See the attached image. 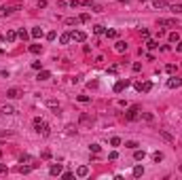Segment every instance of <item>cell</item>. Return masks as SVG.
Returning <instances> with one entry per match:
<instances>
[{
    "label": "cell",
    "mask_w": 182,
    "mask_h": 180,
    "mask_svg": "<svg viewBox=\"0 0 182 180\" xmlns=\"http://www.w3.org/2000/svg\"><path fill=\"white\" fill-rule=\"evenodd\" d=\"M125 146H127V148H133V150H136V148H138L140 144H138L136 140H127V142H125Z\"/></svg>",
    "instance_id": "cb8c5ba5"
},
{
    "label": "cell",
    "mask_w": 182,
    "mask_h": 180,
    "mask_svg": "<svg viewBox=\"0 0 182 180\" xmlns=\"http://www.w3.org/2000/svg\"><path fill=\"white\" fill-rule=\"evenodd\" d=\"M178 170H180V172H182V163H180V167H178Z\"/></svg>",
    "instance_id": "816d5d0a"
},
{
    "label": "cell",
    "mask_w": 182,
    "mask_h": 180,
    "mask_svg": "<svg viewBox=\"0 0 182 180\" xmlns=\"http://www.w3.org/2000/svg\"><path fill=\"white\" fill-rule=\"evenodd\" d=\"M55 38H57L55 32H49V34H47V40H55Z\"/></svg>",
    "instance_id": "ee69618b"
},
{
    "label": "cell",
    "mask_w": 182,
    "mask_h": 180,
    "mask_svg": "<svg viewBox=\"0 0 182 180\" xmlns=\"http://www.w3.org/2000/svg\"><path fill=\"white\" fill-rule=\"evenodd\" d=\"M72 40L85 42V40H87V34H85V32H81V30H74V32H72Z\"/></svg>",
    "instance_id": "277c9868"
},
{
    "label": "cell",
    "mask_w": 182,
    "mask_h": 180,
    "mask_svg": "<svg viewBox=\"0 0 182 180\" xmlns=\"http://www.w3.org/2000/svg\"><path fill=\"white\" fill-rule=\"evenodd\" d=\"M19 161H21V163H30V161H32V157H30V155H23Z\"/></svg>",
    "instance_id": "7bdbcfd3"
},
{
    "label": "cell",
    "mask_w": 182,
    "mask_h": 180,
    "mask_svg": "<svg viewBox=\"0 0 182 180\" xmlns=\"http://www.w3.org/2000/svg\"><path fill=\"white\" fill-rule=\"evenodd\" d=\"M110 144H112V146H121V138H116V136H114V138L110 140Z\"/></svg>",
    "instance_id": "f35d334b"
},
{
    "label": "cell",
    "mask_w": 182,
    "mask_h": 180,
    "mask_svg": "<svg viewBox=\"0 0 182 180\" xmlns=\"http://www.w3.org/2000/svg\"><path fill=\"white\" fill-rule=\"evenodd\" d=\"M144 157H146V152H144V150H138V148H136V152H133V159H136V161H142Z\"/></svg>",
    "instance_id": "ffe728a7"
},
{
    "label": "cell",
    "mask_w": 182,
    "mask_h": 180,
    "mask_svg": "<svg viewBox=\"0 0 182 180\" xmlns=\"http://www.w3.org/2000/svg\"><path fill=\"white\" fill-rule=\"evenodd\" d=\"M38 7H40V9H45V7H47V0H38Z\"/></svg>",
    "instance_id": "681fc988"
},
{
    "label": "cell",
    "mask_w": 182,
    "mask_h": 180,
    "mask_svg": "<svg viewBox=\"0 0 182 180\" xmlns=\"http://www.w3.org/2000/svg\"><path fill=\"white\" fill-rule=\"evenodd\" d=\"M36 79H38V81H47V79H51V72H49V70H40Z\"/></svg>",
    "instance_id": "9a60e30c"
},
{
    "label": "cell",
    "mask_w": 182,
    "mask_h": 180,
    "mask_svg": "<svg viewBox=\"0 0 182 180\" xmlns=\"http://www.w3.org/2000/svg\"><path fill=\"white\" fill-rule=\"evenodd\" d=\"M30 170H32V165H19V167H17V172H19V174H28Z\"/></svg>",
    "instance_id": "83f0119b"
},
{
    "label": "cell",
    "mask_w": 182,
    "mask_h": 180,
    "mask_svg": "<svg viewBox=\"0 0 182 180\" xmlns=\"http://www.w3.org/2000/svg\"><path fill=\"white\" fill-rule=\"evenodd\" d=\"M176 49H178V51L182 53V42H178V47H176Z\"/></svg>",
    "instance_id": "f907efd6"
},
{
    "label": "cell",
    "mask_w": 182,
    "mask_h": 180,
    "mask_svg": "<svg viewBox=\"0 0 182 180\" xmlns=\"http://www.w3.org/2000/svg\"><path fill=\"white\" fill-rule=\"evenodd\" d=\"M182 85V79H178V76H172V79L167 81V87L169 89H176V87H180Z\"/></svg>",
    "instance_id": "ba28073f"
},
{
    "label": "cell",
    "mask_w": 182,
    "mask_h": 180,
    "mask_svg": "<svg viewBox=\"0 0 182 180\" xmlns=\"http://www.w3.org/2000/svg\"><path fill=\"white\" fill-rule=\"evenodd\" d=\"M30 36H34V38H42V30H40V28H32V30H30Z\"/></svg>",
    "instance_id": "d6986e66"
},
{
    "label": "cell",
    "mask_w": 182,
    "mask_h": 180,
    "mask_svg": "<svg viewBox=\"0 0 182 180\" xmlns=\"http://www.w3.org/2000/svg\"><path fill=\"white\" fill-rule=\"evenodd\" d=\"M146 47H148V49H157V47H159V42H157V40H148V42H146Z\"/></svg>",
    "instance_id": "8d00e7d4"
},
{
    "label": "cell",
    "mask_w": 182,
    "mask_h": 180,
    "mask_svg": "<svg viewBox=\"0 0 182 180\" xmlns=\"http://www.w3.org/2000/svg\"><path fill=\"white\" fill-rule=\"evenodd\" d=\"M159 26H167V28H178V21L176 19H159Z\"/></svg>",
    "instance_id": "8992f818"
},
{
    "label": "cell",
    "mask_w": 182,
    "mask_h": 180,
    "mask_svg": "<svg viewBox=\"0 0 182 180\" xmlns=\"http://www.w3.org/2000/svg\"><path fill=\"white\" fill-rule=\"evenodd\" d=\"M13 13V9L11 7H0V17H4V15H11Z\"/></svg>",
    "instance_id": "603a6c76"
},
{
    "label": "cell",
    "mask_w": 182,
    "mask_h": 180,
    "mask_svg": "<svg viewBox=\"0 0 182 180\" xmlns=\"http://www.w3.org/2000/svg\"><path fill=\"white\" fill-rule=\"evenodd\" d=\"M169 42H180V34L178 32H172V34H169Z\"/></svg>",
    "instance_id": "484cf974"
},
{
    "label": "cell",
    "mask_w": 182,
    "mask_h": 180,
    "mask_svg": "<svg viewBox=\"0 0 182 180\" xmlns=\"http://www.w3.org/2000/svg\"><path fill=\"white\" fill-rule=\"evenodd\" d=\"M119 2H127V0H119Z\"/></svg>",
    "instance_id": "f5cc1de1"
},
{
    "label": "cell",
    "mask_w": 182,
    "mask_h": 180,
    "mask_svg": "<svg viewBox=\"0 0 182 180\" xmlns=\"http://www.w3.org/2000/svg\"><path fill=\"white\" fill-rule=\"evenodd\" d=\"M7 95L11 97V100H15V97H21V91L17 89V87H11V89L7 91Z\"/></svg>",
    "instance_id": "8fae6325"
},
{
    "label": "cell",
    "mask_w": 182,
    "mask_h": 180,
    "mask_svg": "<svg viewBox=\"0 0 182 180\" xmlns=\"http://www.w3.org/2000/svg\"><path fill=\"white\" fill-rule=\"evenodd\" d=\"M153 7H155V9H167L169 4L165 2V0H153Z\"/></svg>",
    "instance_id": "4fadbf2b"
},
{
    "label": "cell",
    "mask_w": 182,
    "mask_h": 180,
    "mask_svg": "<svg viewBox=\"0 0 182 180\" xmlns=\"http://www.w3.org/2000/svg\"><path fill=\"white\" fill-rule=\"evenodd\" d=\"M153 159L157 161V163H159V161H163V152H159V150H157V152H153Z\"/></svg>",
    "instance_id": "1f68e13d"
},
{
    "label": "cell",
    "mask_w": 182,
    "mask_h": 180,
    "mask_svg": "<svg viewBox=\"0 0 182 180\" xmlns=\"http://www.w3.org/2000/svg\"><path fill=\"white\" fill-rule=\"evenodd\" d=\"M32 68H34V70H40V62H32Z\"/></svg>",
    "instance_id": "c3c4849f"
},
{
    "label": "cell",
    "mask_w": 182,
    "mask_h": 180,
    "mask_svg": "<svg viewBox=\"0 0 182 180\" xmlns=\"http://www.w3.org/2000/svg\"><path fill=\"white\" fill-rule=\"evenodd\" d=\"M17 36L21 38V40H28V38H30V32H25V30H19V32H17Z\"/></svg>",
    "instance_id": "d4e9b609"
},
{
    "label": "cell",
    "mask_w": 182,
    "mask_h": 180,
    "mask_svg": "<svg viewBox=\"0 0 182 180\" xmlns=\"http://www.w3.org/2000/svg\"><path fill=\"white\" fill-rule=\"evenodd\" d=\"M81 24V17H68L66 19V26H78Z\"/></svg>",
    "instance_id": "ac0fdd59"
},
{
    "label": "cell",
    "mask_w": 182,
    "mask_h": 180,
    "mask_svg": "<svg viewBox=\"0 0 182 180\" xmlns=\"http://www.w3.org/2000/svg\"><path fill=\"white\" fill-rule=\"evenodd\" d=\"M136 89H138V91H144V93H148V91L153 89V83H151V81H144V83H136Z\"/></svg>",
    "instance_id": "3957f363"
},
{
    "label": "cell",
    "mask_w": 182,
    "mask_h": 180,
    "mask_svg": "<svg viewBox=\"0 0 182 180\" xmlns=\"http://www.w3.org/2000/svg\"><path fill=\"white\" fill-rule=\"evenodd\" d=\"M106 36L108 38H116V30H106Z\"/></svg>",
    "instance_id": "ab89813d"
},
{
    "label": "cell",
    "mask_w": 182,
    "mask_h": 180,
    "mask_svg": "<svg viewBox=\"0 0 182 180\" xmlns=\"http://www.w3.org/2000/svg\"><path fill=\"white\" fill-rule=\"evenodd\" d=\"M49 108H53V110H55V114L60 112V104H57L55 100H49Z\"/></svg>",
    "instance_id": "4316f807"
},
{
    "label": "cell",
    "mask_w": 182,
    "mask_h": 180,
    "mask_svg": "<svg viewBox=\"0 0 182 180\" xmlns=\"http://www.w3.org/2000/svg\"><path fill=\"white\" fill-rule=\"evenodd\" d=\"M89 19H91L89 13H83V15H81V21H89Z\"/></svg>",
    "instance_id": "f6af8a7d"
},
{
    "label": "cell",
    "mask_w": 182,
    "mask_h": 180,
    "mask_svg": "<svg viewBox=\"0 0 182 180\" xmlns=\"http://www.w3.org/2000/svg\"><path fill=\"white\" fill-rule=\"evenodd\" d=\"M78 4H83V0H70V7H78Z\"/></svg>",
    "instance_id": "bcb514c9"
},
{
    "label": "cell",
    "mask_w": 182,
    "mask_h": 180,
    "mask_svg": "<svg viewBox=\"0 0 182 180\" xmlns=\"http://www.w3.org/2000/svg\"><path fill=\"white\" fill-rule=\"evenodd\" d=\"M114 51H116V53H125V51H127V42H125V40H116Z\"/></svg>",
    "instance_id": "9c48e42d"
},
{
    "label": "cell",
    "mask_w": 182,
    "mask_h": 180,
    "mask_svg": "<svg viewBox=\"0 0 182 180\" xmlns=\"http://www.w3.org/2000/svg\"><path fill=\"white\" fill-rule=\"evenodd\" d=\"M81 125H93V117L91 114H87V112H81Z\"/></svg>",
    "instance_id": "5b68a950"
},
{
    "label": "cell",
    "mask_w": 182,
    "mask_h": 180,
    "mask_svg": "<svg viewBox=\"0 0 182 180\" xmlns=\"http://www.w3.org/2000/svg\"><path fill=\"white\" fill-rule=\"evenodd\" d=\"M66 134H68V136L76 134V127H74V125H66Z\"/></svg>",
    "instance_id": "d6a6232c"
},
{
    "label": "cell",
    "mask_w": 182,
    "mask_h": 180,
    "mask_svg": "<svg viewBox=\"0 0 182 180\" xmlns=\"http://www.w3.org/2000/svg\"><path fill=\"white\" fill-rule=\"evenodd\" d=\"M13 112H15L13 106H2V114H13Z\"/></svg>",
    "instance_id": "4dcf8cb0"
},
{
    "label": "cell",
    "mask_w": 182,
    "mask_h": 180,
    "mask_svg": "<svg viewBox=\"0 0 182 180\" xmlns=\"http://www.w3.org/2000/svg\"><path fill=\"white\" fill-rule=\"evenodd\" d=\"M108 159H110V161H116V159H119V152H116V150H112L110 155H108Z\"/></svg>",
    "instance_id": "74e56055"
},
{
    "label": "cell",
    "mask_w": 182,
    "mask_h": 180,
    "mask_svg": "<svg viewBox=\"0 0 182 180\" xmlns=\"http://www.w3.org/2000/svg\"><path fill=\"white\" fill-rule=\"evenodd\" d=\"M93 32H95V34H106L104 26H95V28H93Z\"/></svg>",
    "instance_id": "836d02e7"
},
{
    "label": "cell",
    "mask_w": 182,
    "mask_h": 180,
    "mask_svg": "<svg viewBox=\"0 0 182 180\" xmlns=\"http://www.w3.org/2000/svg\"><path fill=\"white\" fill-rule=\"evenodd\" d=\"M89 150L93 152V155H98V152H100V144H91V146H89Z\"/></svg>",
    "instance_id": "d590c367"
},
{
    "label": "cell",
    "mask_w": 182,
    "mask_h": 180,
    "mask_svg": "<svg viewBox=\"0 0 182 180\" xmlns=\"http://www.w3.org/2000/svg\"><path fill=\"white\" fill-rule=\"evenodd\" d=\"M15 38H17V32L9 30L7 34H4V42H15Z\"/></svg>",
    "instance_id": "7c38bea8"
},
{
    "label": "cell",
    "mask_w": 182,
    "mask_h": 180,
    "mask_svg": "<svg viewBox=\"0 0 182 180\" xmlns=\"http://www.w3.org/2000/svg\"><path fill=\"white\" fill-rule=\"evenodd\" d=\"M9 172V167L7 165H2V163H0V174H7Z\"/></svg>",
    "instance_id": "7dc6e473"
},
{
    "label": "cell",
    "mask_w": 182,
    "mask_h": 180,
    "mask_svg": "<svg viewBox=\"0 0 182 180\" xmlns=\"http://www.w3.org/2000/svg\"><path fill=\"white\" fill-rule=\"evenodd\" d=\"M127 85H129V81H125V79H123V81H119V83L114 85V93H121V91L125 89Z\"/></svg>",
    "instance_id": "30bf717a"
},
{
    "label": "cell",
    "mask_w": 182,
    "mask_h": 180,
    "mask_svg": "<svg viewBox=\"0 0 182 180\" xmlns=\"http://www.w3.org/2000/svg\"><path fill=\"white\" fill-rule=\"evenodd\" d=\"M165 72L174 74V72H176V66H174V64H167V66H165Z\"/></svg>",
    "instance_id": "e575fe53"
},
{
    "label": "cell",
    "mask_w": 182,
    "mask_h": 180,
    "mask_svg": "<svg viewBox=\"0 0 182 180\" xmlns=\"http://www.w3.org/2000/svg\"><path fill=\"white\" fill-rule=\"evenodd\" d=\"M49 123H47V121H42V119H38V117H36L34 119V132L36 134H40V136H49L51 132H49Z\"/></svg>",
    "instance_id": "6da1fadb"
},
{
    "label": "cell",
    "mask_w": 182,
    "mask_h": 180,
    "mask_svg": "<svg viewBox=\"0 0 182 180\" xmlns=\"http://www.w3.org/2000/svg\"><path fill=\"white\" fill-rule=\"evenodd\" d=\"M62 176H64V180H70V178H74V174L72 172H64Z\"/></svg>",
    "instance_id": "b9f144b4"
},
{
    "label": "cell",
    "mask_w": 182,
    "mask_h": 180,
    "mask_svg": "<svg viewBox=\"0 0 182 180\" xmlns=\"http://www.w3.org/2000/svg\"><path fill=\"white\" fill-rule=\"evenodd\" d=\"M49 172L53 174V176H60V174H62V165H60V163H57V165H51Z\"/></svg>",
    "instance_id": "2e32d148"
},
{
    "label": "cell",
    "mask_w": 182,
    "mask_h": 180,
    "mask_svg": "<svg viewBox=\"0 0 182 180\" xmlns=\"http://www.w3.org/2000/svg\"><path fill=\"white\" fill-rule=\"evenodd\" d=\"M159 134H161V138L165 140V142H174V136L169 134V132H165V129H161V132H159Z\"/></svg>",
    "instance_id": "5bb4252c"
},
{
    "label": "cell",
    "mask_w": 182,
    "mask_h": 180,
    "mask_svg": "<svg viewBox=\"0 0 182 180\" xmlns=\"http://www.w3.org/2000/svg\"><path fill=\"white\" fill-rule=\"evenodd\" d=\"M169 11H174V13H182V4H169Z\"/></svg>",
    "instance_id": "f1b7e54d"
},
{
    "label": "cell",
    "mask_w": 182,
    "mask_h": 180,
    "mask_svg": "<svg viewBox=\"0 0 182 180\" xmlns=\"http://www.w3.org/2000/svg\"><path fill=\"white\" fill-rule=\"evenodd\" d=\"M142 174H144V167L142 165H136V167H133V176H136V178H140Z\"/></svg>",
    "instance_id": "7402d4cb"
},
{
    "label": "cell",
    "mask_w": 182,
    "mask_h": 180,
    "mask_svg": "<svg viewBox=\"0 0 182 180\" xmlns=\"http://www.w3.org/2000/svg\"><path fill=\"white\" fill-rule=\"evenodd\" d=\"M70 40H72V34H68V32H66V34H62V36H60V42H62V45H68Z\"/></svg>",
    "instance_id": "e0dca14e"
},
{
    "label": "cell",
    "mask_w": 182,
    "mask_h": 180,
    "mask_svg": "<svg viewBox=\"0 0 182 180\" xmlns=\"http://www.w3.org/2000/svg\"><path fill=\"white\" fill-rule=\"evenodd\" d=\"M131 68H133V72H140V70H142V64H140V62H136Z\"/></svg>",
    "instance_id": "60d3db41"
},
{
    "label": "cell",
    "mask_w": 182,
    "mask_h": 180,
    "mask_svg": "<svg viewBox=\"0 0 182 180\" xmlns=\"http://www.w3.org/2000/svg\"><path fill=\"white\" fill-rule=\"evenodd\" d=\"M40 51H42L40 45H30V53H40Z\"/></svg>",
    "instance_id": "f546056e"
},
{
    "label": "cell",
    "mask_w": 182,
    "mask_h": 180,
    "mask_svg": "<svg viewBox=\"0 0 182 180\" xmlns=\"http://www.w3.org/2000/svg\"><path fill=\"white\" fill-rule=\"evenodd\" d=\"M140 117H142V119H144V121H146V123H153V121H155V117H153L151 112H142Z\"/></svg>",
    "instance_id": "44dd1931"
},
{
    "label": "cell",
    "mask_w": 182,
    "mask_h": 180,
    "mask_svg": "<svg viewBox=\"0 0 182 180\" xmlns=\"http://www.w3.org/2000/svg\"><path fill=\"white\" fill-rule=\"evenodd\" d=\"M125 119H127V121H136V119H140V108H138V106H131L129 110L125 112Z\"/></svg>",
    "instance_id": "7a4b0ae2"
},
{
    "label": "cell",
    "mask_w": 182,
    "mask_h": 180,
    "mask_svg": "<svg viewBox=\"0 0 182 180\" xmlns=\"http://www.w3.org/2000/svg\"><path fill=\"white\" fill-rule=\"evenodd\" d=\"M76 176H78V178H87V176H89V167H87V165H78V167H76Z\"/></svg>",
    "instance_id": "52a82bcc"
}]
</instances>
